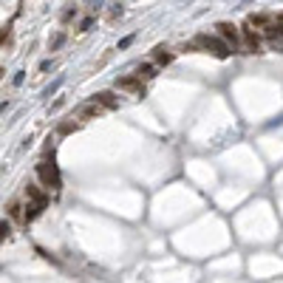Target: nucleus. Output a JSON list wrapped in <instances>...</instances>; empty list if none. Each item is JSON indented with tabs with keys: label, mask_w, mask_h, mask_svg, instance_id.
Here are the masks:
<instances>
[{
	"label": "nucleus",
	"mask_w": 283,
	"mask_h": 283,
	"mask_svg": "<svg viewBox=\"0 0 283 283\" xmlns=\"http://www.w3.org/2000/svg\"><path fill=\"white\" fill-rule=\"evenodd\" d=\"M102 114V108L97 105V102H88V105H83V108H77V117H80V122H85V119H97Z\"/></svg>",
	"instance_id": "11"
},
{
	"label": "nucleus",
	"mask_w": 283,
	"mask_h": 283,
	"mask_svg": "<svg viewBox=\"0 0 283 283\" xmlns=\"http://www.w3.org/2000/svg\"><path fill=\"white\" fill-rule=\"evenodd\" d=\"M218 29V37L230 46V51L233 54H244V43H241V29L235 26V23H230V20H221L216 26Z\"/></svg>",
	"instance_id": "3"
},
{
	"label": "nucleus",
	"mask_w": 283,
	"mask_h": 283,
	"mask_svg": "<svg viewBox=\"0 0 283 283\" xmlns=\"http://www.w3.org/2000/svg\"><path fill=\"white\" fill-rule=\"evenodd\" d=\"M23 80H26V71H17V74H15V80H12V83H15V85H23Z\"/></svg>",
	"instance_id": "22"
},
{
	"label": "nucleus",
	"mask_w": 283,
	"mask_h": 283,
	"mask_svg": "<svg viewBox=\"0 0 283 283\" xmlns=\"http://www.w3.org/2000/svg\"><path fill=\"white\" fill-rule=\"evenodd\" d=\"M6 213H9V221H23L26 224V204H20L17 199L6 204Z\"/></svg>",
	"instance_id": "10"
},
{
	"label": "nucleus",
	"mask_w": 283,
	"mask_h": 283,
	"mask_svg": "<svg viewBox=\"0 0 283 283\" xmlns=\"http://www.w3.org/2000/svg\"><path fill=\"white\" fill-rule=\"evenodd\" d=\"M156 71H159V68L153 66V63H142V66L136 68V77H139L142 83H148V80H153V77H156Z\"/></svg>",
	"instance_id": "13"
},
{
	"label": "nucleus",
	"mask_w": 283,
	"mask_h": 283,
	"mask_svg": "<svg viewBox=\"0 0 283 283\" xmlns=\"http://www.w3.org/2000/svg\"><path fill=\"white\" fill-rule=\"evenodd\" d=\"M131 43H133V34H131V37H125V40H119V49H128Z\"/></svg>",
	"instance_id": "23"
},
{
	"label": "nucleus",
	"mask_w": 283,
	"mask_h": 283,
	"mask_svg": "<svg viewBox=\"0 0 283 283\" xmlns=\"http://www.w3.org/2000/svg\"><path fill=\"white\" fill-rule=\"evenodd\" d=\"M63 43H66V32H57L49 40V51H60V49H63Z\"/></svg>",
	"instance_id": "16"
},
{
	"label": "nucleus",
	"mask_w": 283,
	"mask_h": 283,
	"mask_svg": "<svg viewBox=\"0 0 283 283\" xmlns=\"http://www.w3.org/2000/svg\"><path fill=\"white\" fill-rule=\"evenodd\" d=\"M275 20H278V17H272V15H264V12H258V15H250L247 17V23H250L252 29H258V32L264 34L269 29V26H272V23H275Z\"/></svg>",
	"instance_id": "9"
},
{
	"label": "nucleus",
	"mask_w": 283,
	"mask_h": 283,
	"mask_svg": "<svg viewBox=\"0 0 283 283\" xmlns=\"http://www.w3.org/2000/svg\"><path fill=\"white\" fill-rule=\"evenodd\" d=\"M12 235H15V224H12V221H6V218H3V224H0V238H3V241H9V238H12Z\"/></svg>",
	"instance_id": "17"
},
{
	"label": "nucleus",
	"mask_w": 283,
	"mask_h": 283,
	"mask_svg": "<svg viewBox=\"0 0 283 283\" xmlns=\"http://www.w3.org/2000/svg\"><path fill=\"white\" fill-rule=\"evenodd\" d=\"M173 60H176V54L170 49H165V46H159V49H153V60H150V63L156 68H167Z\"/></svg>",
	"instance_id": "8"
},
{
	"label": "nucleus",
	"mask_w": 283,
	"mask_h": 283,
	"mask_svg": "<svg viewBox=\"0 0 283 283\" xmlns=\"http://www.w3.org/2000/svg\"><path fill=\"white\" fill-rule=\"evenodd\" d=\"M241 43H244V54H261L264 51V34L252 29L250 23L241 26Z\"/></svg>",
	"instance_id": "4"
},
{
	"label": "nucleus",
	"mask_w": 283,
	"mask_h": 283,
	"mask_svg": "<svg viewBox=\"0 0 283 283\" xmlns=\"http://www.w3.org/2000/svg\"><path fill=\"white\" fill-rule=\"evenodd\" d=\"M117 91H128V94H133V97H145V83L136 77V74H128V77H119L117 83Z\"/></svg>",
	"instance_id": "5"
},
{
	"label": "nucleus",
	"mask_w": 283,
	"mask_h": 283,
	"mask_svg": "<svg viewBox=\"0 0 283 283\" xmlns=\"http://www.w3.org/2000/svg\"><path fill=\"white\" fill-rule=\"evenodd\" d=\"M278 20H281V23H283V15H278Z\"/></svg>",
	"instance_id": "25"
},
{
	"label": "nucleus",
	"mask_w": 283,
	"mask_h": 283,
	"mask_svg": "<svg viewBox=\"0 0 283 283\" xmlns=\"http://www.w3.org/2000/svg\"><path fill=\"white\" fill-rule=\"evenodd\" d=\"M80 128H83V122L66 119V122H60V125H57V133H60V136H68V133H74V131H80Z\"/></svg>",
	"instance_id": "14"
},
{
	"label": "nucleus",
	"mask_w": 283,
	"mask_h": 283,
	"mask_svg": "<svg viewBox=\"0 0 283 283\" xmlns=\"http://www.w3.org/2000/svg\"><path fill=\"white\" fill-rule=\"evenodd\" d=\"M46 210L43 207H34V204H26V224H32V221H37V218L43 216Z\"/></svg>",
	"instance_id": "15"
},
{
	"label": "nucleus",
	"mask_w": 283,
	"mask_h": 283,
	"mask_svg": "<svg viewBox=\"0 0 283 283\" xmlns=\"http://www.w3.org/2000/svg\"><path fill=\"white\" fill-rule=\"evenodd\" d=\"M77 15H80V9H77V6H68L66 12H63V23H71Z\"/></svg>",
	"instance_id": "19"
},
{
	"label": "nucleus",
	"mask_w": 283,
	"mask_h": 283,
	"mask_svg": "<svg viewBox=\"0 0 283 283\" xmlns=\"http://www.w3.org/2000/svg\"><path fill=\"white\" fill-rule=\"evenodd\" d=\"M94 23H97V17H94V15H91V17H85L83 23H80V29H77V32H88V29H91Z\"/></svg>",
	"instance_id": "20"
},
{
	"label": "nucleus",
	"mask_w": 283,
	"mask_h": 283,
	"mask_svg": "<svg viewBox=\"0 0 283 283\" xmlns=\"http://www.w3.org/2000/svg\"><path fill=\"white\" fill-rule=\"evenodd\" d=\"M122 3H111V20H117V17H122Z\"/></svg>",
	"instance_id": "21"
},
{
	"label": "nucleus",
	"mask_w": 283,
	"mask_h": 283,
	"mask_svg": "<svg viewBox=\"0 0 283 283\" xmlns=\"http://www.w3.org/2000/svg\"><path fill=\"white\" fill-rule=\"evenodd\" d=\"M60 85H63V80H57V83L51 85V88H46V97H51V94H54V91H57V88H60Z\"/></svg>",
	"instance_id": "24"
},
{
	"label": "nucleus",
	"mask_w": 283,
	"mask_h": 283,
	"mask_svg": "<svg viewBox=\"0 0 283 283\" xmlns=\"http://www.w3.org/2000/svg\"><path fill=\"white\" fill-rule=\"evenodd\" d=\"M264 37L272 40V43H283V23H281V20H275L266 32H264Z\"/></svg>",
	"instance_id": "12"
},
{
	"label": "nucleus",
	"mask_w": 283,
	"mask_h": 283,
	"mask_svg": "<svg viewBox=\"0 0 283 283\" xmlns=\"http://www.w3.org/2000/svg\"><path fill=\"white\" fill-rule=\"evenodd\" d=\"M26 199H29V204H34V207H49V193L46 190H40L37 184H26Z\"/></svg>",
	"instance_id": "7"
},
{
	"label": "nucleus",
	"mask_w": 283,
	"mask_h": 283,
	"mask_svg": "<svg viewBox=\"0 0 283 283\" xmlns=\"http://www.w3.org/2000/svg\"><path fill=\"white\" fill-rule=\"evenodd\" d=\"M193 43H196V49L199 51H207V54H213V57H218V60H227V57L233 54L230 46H227L218 34H199Z\"/></svg>",
	"instance_id": "2"
},
{
	"label": "nucleus",
	"mask_w": 283,
	"mask_h": 283,
	"mask_svg": "<svg viewBox=\"0 0 283 283\" xmlns=\"http://www.w3.org/2000/svg\"><path fill=\"white\" fill-rule=\"evenodd\" d=\"M34 173H37V179L40 184L46 187V190H54V193H60V187H63V176H60V167L54 165V156H43L37 167H34Z\"/></svg>",
	"instance_id": "1"
},
{
	"label": "nucleus",
	"mask_w": 283,
	"mask_h": 283,
	"mask_svg": "<svg viewBox=\"0 0 283 283\" xmlns=\"http://www.w3.org/2000/svg\"><path fill=\"white\" fill-rule=\"evenodd\" d=\"M91 102H97L102 111H117L119 108V97L114 91H97V94L91 97Z\"/></svg>",
	"instance_id": "6"
},
{
	"label": "nucleus",
	"mask_w": 283,
	"mask_h": 283,
	"mask_svg": "<svg viewBox=\"0 0 283 283\" xmlns=\"http://www.w3.org/2000/svg\"><path fill=\"white\" fill-rule=\"evenodd\" d=\"M0 43H3V49H6V46H12V26H3V34H0Z\"/></svg>",
	"instance_id": "18"
}]
</instances>
